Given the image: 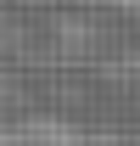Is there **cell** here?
I'll return each instance as SVG.
<instances>
[{
    "label": "cell",
    "mask_w": 140,
    "mask_h": 146,
    "mask_svg": "<svg viewBox=\"0 0 140 146\" xmlns=\"http://www.w3.org/2000/svg\"><path fill=\"white\" fill-rule=\"evenodd\" d=\"M0 146H84V141L62 118H22V124H0Z\"/></svg>",
    "instance_id": "6da1fadb"
}]
</instances>
